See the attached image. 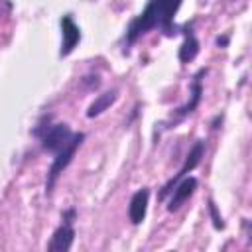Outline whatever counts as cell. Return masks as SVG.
I'll return each mask as SVG.
<instances>
[{"instance_id": "7a4b0ae2", "label": "cell", "mask_w": 252, "mask_h": 252, "mask_svg": "<svg viewBox=\"0 0 252 252\" xmlns=\"http://www.w3.org/2000/svg\"><path fill=\"white\" fill-rule=\"evenodd\" d=\"M32 134L39 138L41 150L51 156H57L67 150H79L81 144L85 142L83 132H73L71 126L65 122L49 124V118H47V124H37Z\"/></svg>"}, {"instance_id": "3957f363", "label": "cell", "mask_w": 252, "mask_h": 252, "mask_svg": "<svg viewBox=\"0 0 252 252\" xmlns=\"http://www.w3.org/2000/svg\"><path fill=\"white\" fill-rule=\"evenodd\" d=\"M205 75H207V69H205V67H201V69L193 75L191 85H189V100H187L185 104L173 108L171 116H169L165 122L159 124L161 130H171V128H175L179 122H183L189 114H193V112L199 108V104H201V100H203V79H205Z\"/></svg>"}, {"instance_id": "30bf717a", "label": "cell", "mask_w": 252, "mask_h": 252, "mask_svg": "<svg viewBox=\"0 0 252 252\" xmlns=\"http://www.w3.org/2000/svg\"><path fill=\"white\" fill-rule=\"evenodd\" d=\"M116 98H118V91H116V89H110V91H104V93L96 94L94 100H93V102L89 104V108H87V116H89V118H94V116L102 114L108 106H112V104L116 102Z\"/></svg>"}, {"instance_id": "5b68a950", "label": "cell", "mask_w": 252, "mask_h": 252, "mask_svg": "<svg viewBox=\"0 0 252 252\" xmlns=\"http://www.w3.org/2000/svg\"><path fill=\"white\" fill-rule=\"evenodd\" d=\"M61 26V49H59V57H67L75 51V47L81 41V28L75 24L71 14H63L59 20Z\"/></svg>"}, {"instance_id": "277c9868", "label": "cell", "mask_w": 252, "mask_h": 252, "mask_svg": "<svg viewBox=\"0 0 252 252\" xmlns=\"http://www.w3.org/2000/svg\"><path fill=\"white\" fill-rule=\"evenodd\" d=\"M205 150H207V142L205 140H197L195 144H193V148L189 150V154L185 156V161H183V165L179 167V171L161 187V191H159V199H165L169 193H171V187L181 179V177H185V175H189L199 163H201V159H203V156H205Z\"/></svg>"}, {"instance_id": "6da1fadb", "label": "cell", "mask_w": 252, "mask_h": 252, "mask_svg": "<svg viewBox=\"0 0 252 252\" xmlns=\"http://www.w3.org/2000/svg\"><path fill=\"white\" fill-rule=\"evenodd\" d=\"M183 0H148L146 8L128 24L122 37V51L128 53L130 47L142 39L146 33L158 30L165 37H173L179 33V26L173 24L175 14L179 12Z\"/></svg>"}, {"instance_id": "52a82bcc", "label": "cell", "mask_w": 252, "mask_h": 252, "mask_svg": "<svg viewBox=\"0 0 252 252\" xmlns=\"http://www.w3.org/2000/svg\"><path fill=\"white\" fill-rule=\"evenodd\" d=\"M179 33H183V43H181V47L177 51V57L185 65V63H191L199 55V47H201V43H199V39L195 35V22L189 20L183 26H179Z\"/></svg>"}, {"instance_id": "8fae6325", "label": "cell", "mask_w": 252, "mask_h": 252, "mask_svg": "<svg viewBox=\"0 0 252 252\" xmlns=\"http://www.w3.org/2000/svg\"><path fill=\"white\" fill-rule=\"evenodd\" d=\"M209 215H211L213 226H215L217 230H222V228H224V220H222V217H220V213H219V209H217V205H215L213 199H209Z\"/></svg>"}, {"instance_id": "7c38bea8", "label": "cell", "mask_w": 252, "mask_h": 252, "mask_svg": "<svg viewBox=\"0 0 252 252\" xmlns=\"http://www.w3.org/2000/svg\"><path fill=\"white\" fill-rule=\"evenodd\" d=\"M228 39H230V33L219 35V37H217V45H219V47H226V45H228Z\"/></svg>"}, {"instance_id": "8992f818", "label": "cell", "mask_w": 252, "mask_h": 252, "mask_svg": "<svg viewBox=\"0 0 252 252\" xmlns=\"http://www.w3.org/2000/svg\"><path fill=\"white\" fill-rule=\"evenodd\" d=\"M197 185H199L197 177H193V175L181 177V179L171 187V199H169V203H167V211H169V213L179 211V209L185 205V201H189V197L197 191Z\"/></svg>"}, {"instance_id": "9c48e42d", "label": "cell", "mask_w": 252, "mask_h": 252, "mask_svg": "<svg viewBox=\"0 0 252 252\" xmlns=\"http://www.w3.org/2000/svg\"><path fill=\"white\" fill-rule=\"evenodd\" d=\"M148 203H150V189L142 187L138 189L132 197H130V205H128V219L134 226L142 224L148 213Z\"/></svg>"}, {"instance_id": "ba28073f", "label": "cell", "mask_w": 252, "mask_h": 252, "mask_svg": "<svg viewBox=\"0 0 252 252\" xmlns=\"http://www.w3.org/2000/svg\"><path fill=\"white\" fill-rule=\"evenodd\" d=\"M75 242V228H73V222L69 220H63L51 234L49 242H47V250L51 252H67L71 250Z\"/></svg>"}]
</instances>
